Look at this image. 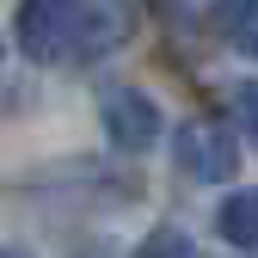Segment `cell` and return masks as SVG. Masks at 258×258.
Segmentation results:
<instances>
[{
	"mask_svg": "<svg viewBox=\"0 0 258 258\" xmlns=\"http://www.w3.org/2000/svg\"><path fill=\"white\" fill-rule=\"evenodd\" d=\"M0 61H7V37H0Z\"/></svg>",
	"mask_w": 258,
	"mask_h": 258,
	"instance_id": "30bf717a",
	"label": "cell"
},
{
	"mask_svg": "<svg viewBox=\"0 0 258 258\" xmlns=\"http://www.w3.org/2000/svg\"><path fill=\"white\" fill-rule=\"evenodd\" d=\"M136 37V7L129 0H80L74 7V61H105Z\"/></svg>",
	"mask_w": 258,
	"mask_h": 258,
	"instance_id": "277c9868",
	"label": "cell"
},
{
	"mask_svg": "<svg viewBox=\"0 0 258 258\" xmlns=\"http://www.w3.org/2000/svg\"><path fill=\"white\" fill-rule=\"evenodd\" d=\"M228 105H234V123L246 129V142L258 148V80H240V86H234V99H228Z\"/></svg>",
	"mask_w": 258,
	"mask_h": 258,
	"instance_id": "ba28073f",
	"label": "cell"
},
{
	"mask_svg": "<svg viewBox=\"0 0 258 258\" xmlns=\"http://www.w3.org/2000/svg\"><path fill=\"white\" fill-rule=\"evenodd\" d=\"M99 123H105V142L117 154H148L160 142V105L136 86H111L99 92Z\"/></svg>",
	"mask_w": 258,
	"mask_h": 258,
	"instance_id": "7a4b0ae2",
	"label": "cell"
},
{
	"mask_svg": "<svg viewBox=\"0 0 258 258\" xmlns=\"http://www.w3.org/2000/svg\"><path fill=\"white\" fill-rule=\"evenodd\" d=\"M0 258H31V252H19V246H7V252H0Z\"/></svg>",
	"mask_w": 258,
	"mask_h": 258,
	"instance_id": "9c48e42d",
	"label": "cell"
},
{
	"mask_svg": "<svg viewBox=\"0 0 258 258\" xmlns=\"http://www.w3.org/2000/svg\"><path fill=\"white\" fill-rule=\"evenodd\" d=\"M172 160H178V172L197 178V184H228L240 172V142H234L228 123L190 117V123H178V136H172Z\"/></svg>",
	"mask_w": 258,
	"mask_h": 258,
	"instance_id": "6da1fadb",
	"label": "cell"
},
{
	"mask_svg": "<svg viewBox=\"0 0 258 258\" xmlns=\"http://www.w3.org/2000/svg\"><path fill=\"white\" fill-rule=\"evenodd\" d=\"M74 7L80 0H19L13 37L31 61H61L74 55Z\"/></svg>",
	"mask_w": 258,
	"mask_h": 258,
	"instance_id": "3957f363",
	"label": "cell"
},
{
	"mask_svg": "<svg viewBox=\"0 0 258 258\" xmlns=\"http://www.w3.org/2000/svg\"><path fill=\"white\" fill-rule=\"evenodd\" d=\"M136 258H197V246H190L178 228H154V234L136 246Z\"/></svg>",
	"mask_w": 258,
	"mask_h": 258,
	"instance_id": "52a82bcc",
	"label": "cell"
},
{
	"mask_svg": "<svg viewBox=\"0 0 258 258\" xmlns=\"http://www.w3.org/2000/svg\"><path fill=\"white\" fill-rule=\"evenodd\" d=\"M215 234L228 246H240V252H258V190H234L215 209Z\"/></svg>",
	"mask_w": 258,
	"mask_h": 258,
	"instance_id": "8992f818",
	"label": "cell"
},
{
	"mask_svg": "<svg viewBox=\"0 0 258 258\" xmlns=\"http://www.w3.org/2000/svg\"><path fill=\"white\" fill-rule=\"evenodd\" d=\"M209 19H215L221 37H228V49H240L246 61H258V0H215Z\"/></svg>",
	"mask_w": 258,
	"mask_h": 258,
	"instance_id": "5b68a950",
	"label": "cell"
},
{
	"mask_svg": "<svg viewBox=\"0 0 258 258\" xmlns=\"http://www.w3.org/2000/svg\"><path fill=\"white\" fill-rule=\"evenodd\" d=\"M160 7H178V0H160Z\"/></svg>",
	"mask_w": 258,
	"mask_h": 258,
	"instance_id": "8fae6325",
	"label": "cell"
}]
</instances>
